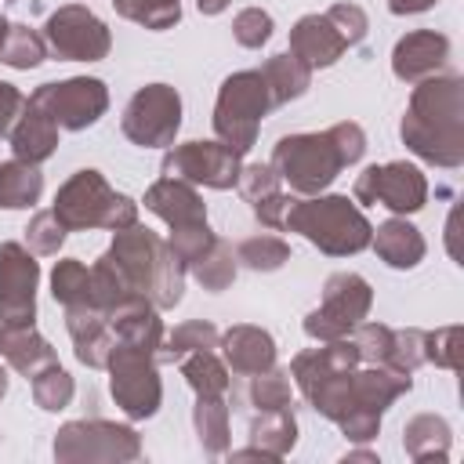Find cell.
I'll return each instance as SVG.
<instances>
[{
    "label": "cell",
    "instance_id": "cell-28",
    "mask_svg": "<svg viewBox=\"0 0 464 464\" xmlns=\"http://www.w3.org/2000/svg\"><path fill=\"white\" fill-rule=\"evenodd\" d=\"M257 72H261V76H265V83H268L272 105L297 102V98H301V94L312 87V69H308V65H304L297 54H290V51L265 58V65H261Z\"/></svg>",
    "mask_w": 464,
    "mask_h": 464
},
{
    "label": "cell",
    "instance_id": "cell-7",
    "mask_svg": "<svg viewBox=\"0 0 464 464\" xmlns=\"http://www.w3.org/2000/svg\"><path fill=\"white\" fill-rule=\"evenodd\" d=\"M268 109H276V105H272L268 83L257 69H243V72L225 76V83L218 87V102H214V134H218V141H225L239 156L250 152Z\"/></svg>",
    "mask_w": 464,
    "mask_h": 464
},
{
    "label": "cell",
    "instance_id": "cell-51",
    "mask_svg": "<svg viewBox=\"0 0 464 464\" xmlns=\"http://www.w3.org/2000/svg\"><path fill=\"white\" fill-rule=\"evenodd\" d=\"M341 460H370V464H377V453H370V450H352V453H344Z\"/></svg>",
    "mask_w": 464,
    "mask_h": 464
},
{
    "label": "cell",
    "instance_id": "cell-32",
    "mask_svg": "<svg viewBox=\"0 0 464 464\" xmlns=\"http://www.w3.org/2000/svg\"><path fill=\"white\" fill-rule=\"evenodd\" d=\"M236 268H239L236 250H232L225 239H214V243H210V250H207L199 261H192V265H188L192 279H196L203 290H210V294L228 290V286H232V279H236Z\"/></svg>",
    "mask_w": 464,
    "mask_h": 464
},
{
    "label": "cell",
    "instance_id": "cell-39",
    "mask_svg": "<svg viewBox=\"0 0 464 464\" xmlns=\"http://www.w3.org/2000/svg\"><path fill=\"white\" fill-rule=\"evenodd\" d=\"M352 344L359 352V362L366 366H388L392 370V348H395V330L384 323H359L352 330Z\"/></svg>",
    "mask_w": 464,
    "mask_h": 464
},
{
    "label": "cell",
    "instance_id": "cell-23",
    "mask_svg": "<svg viewBox=\"0 0 464 464\" xmlns=\"http://www.w3.org/2000/svg\"><path fill=\"white\" fill-rule=\"evenodd\" d=\"M145 210H152L160 221H167L170 228L178 225H196L207 221V203L196 192V185L181 181V178H160L145 188Z\"/></svg>",
    "mask_w": 464,
    "mask_h": 464
},
{
    "label": "cell",
    "instance_id": "cell-3",
    "mask_svg": "<svg viewBox=\"0 0 464 464\" xmlns=\"http://www.w3.org/2000/svg\"><path fill=\"white\" fill-rule=\"evenodd\" d=\"M102 261L112 265V272L123 279L130 294L149 297L160 312L174 308L185 294V265L170 254L163 236H156L138 221L112 232V243L102 254Z\"/></svg>",
    "mask_w": 464,
    "mask_h": 464
},
{
    "label": "cell",
    "instance_id": "cell-14",
    "mask_svg": "<svg viewBox=\"0 0 464 464\" xmlns=\"http://www.w3.org/2000/svg\"><path fill=\"white\" fill-rule=\"evenodd\" d=\"M352 196H355V203H377V207H388L392 214L406 218L428 203V178L420 174V167H413L406 160L373 163L355 178Z\"/></svg>",
    "mask_w": 464,
    "mask_h": 464
},
{
    "label": "cell",
    "instance_id": "cell-29",
    "mask_svg": "<svg viewBox=\"0 0 464 464\" xmlns=\"http://www.w3.org/2000/svg\"><path fill=\"white\" fill-rule=\"evenodd\" d=\"M44 196V174L36 163L7 160L0 163V210H29Z\"/></svg>",
    "mask_w": 464,
    "mask_h": 464
},
{
    "label": "cell",
    "instance_id": "cell-25",
    "mask_svg": "<svg viewBox=\"0 0 464 464\" xmlns=\"http://www.w3.org/2000/svg\"><path fill=\"white\" fill-rule=\"evenodd\" d=\"M370 246L377 250V257L388 265V268H417L424 261V236L417 225H410L406 218H388L373 228L370 236Z\"/></svg>",
    "mask_w": 464,
    "mask_h": 464
},
{
    "label": "cell",
    "instance_id": "cell-48",
    "mask_svg": "<svg viewBox=\"0 0 464 464\" xmlns=\"http://www.w3.org/2000/svg\"><path fill=\"white\" fill-rule=\"evenodd\" d=\"M22 109H25V94L14 83L0 80V138L11 134V127H14V120H18Z\"/></svg>",
    "mask_w": 464,
    "mask_h": 464
},
{
    "label": "cell",
    "instance_id": "cell-20",
    "mask_svg": "<svg viewBox=\"0 0 464 464\" xmlns=\"http://www.w3.org/2000/svg\"><path fill=\"white\" fill-rule=\"evenodd\" d=\"M218 348L225 355V366L239 377H254V373L276 366V337L261 326H250V323L228 326L218 337Z\"/></svg>",
    "mask_w": 464,
    "mask_h": 464
},
{
    "label": "cell",
    "instance_id": "cell-53",
    "mask_svg": "<svg viewBox=\"0 0 464 464\" xmlns=\"http://www.w3.org/2000/svg\"><path fill=\"white\" fill-rule=\"evenodd\" d=\"M7 395V373H4V366H0V399Z\"/></svg>",
    "mask_w": 464,
    "mask_h": 464
},
{
    "label": "cell",
    "instance_id": "cell-41",
    "mask_svg": "<svg viewBox=\"0 0 464 464\" xmlns=\"http://www.w3.org/2000/svg\"><path fill=\"white\" fill-rule=\"evenodd\" d=\"M460 355H464V330L460 326L424 330V362H435L439 370H460Z\"/></svg>",
    "mask_w": 464,
    "mask_h": 464
},
{
    "label": "cell",
    "instance_id": "cell-43",
    "mask_svg": "<svg viewBox=\"0 0 464 464\" xmlns=\"http://www.w3.org/2000/svg\"><path fill=\"white\" fill-rule=\"evenodd\" d=\"M214 239H218V236L210 232V225H207V221H196V225H178V228H170L167 246H170V254H174V257L185 265V272H188V265L199 261V257L210 250Z\"/></svg>",
    "mask_w": 464,
    "mask_h": 464
},
{
    "label": "cell",
    "instance_id": "cell-2",
    "mask_svg": "<svg viewBox=\"0 0 464 464\" xmlns=\"http://www.w3.org/2000/svg\"><path fill=\"white\" fill-rule=\"evenodd\" d=\"M366 152V134L359 123L341 120L319 134H286L272 149V170L294 196H319L334 185V178L359 163Z\"/></svg>",
    "mask_w": 464,
    "mask_h": 464
},
{
    "label": "cell",
    "instance_id": "cell-12",
    "mask_svg": "<svg viewBox=\"0 0 464 464\" xmlns=\"http://www.w3.org/2000/svg\"><path fill=\"white\" fill-rule=\"evenodd\" d=\"M44 44L62 62H102L112 47V33L91 7L62 4L44 22Z\"/></svg>",
    "mask_w": 464,
    "mask_h": 464
},
{
    "label": "cell",
    "instance_id": "cell-6",
    "mask_svg": "<svg viewBox=\"0 0 464 464\" xmlns=\"http://www.w3.org/2000/svg\"><path fill=\"white\" fill-rule=\"evenodd\" d=\"M410 388H413V373H399V370H388V366H366V362H359L348 373L344 388H341V402H337L334 424L344 431V439L370 442L381 431L384 410L399 395H406Z\"/></svg>",
    "mask_w": 464,
    "mask_h": 464
},
{
    "label": "cell",
    "instance_id": "cell-22",
    "mask_svg": "<svg viewBox=\"0 0 464 464\" xmlns=\"http://www.w3.org/2000/svg\"><path fill=\"white\" fill-rule=\"evenodd\" d=\"M344 51H348V44L337 33V25L326 18V11L323 14H304L290 29V54H297L308 69H326Z\"/></svg>",
    "mask_w": 464,
    "mask_h": 464
},
{
    "label": "cell",
    "instance_id": "cell-44",
    "mask_svg": "<svg viewBox=\"0 0 464 464\" xmlns=\"http://www.w3.org/2000/svg\"><path fill=\"white\" fill-rule=\"evenodd\" d=\"M65 225L54 218V210H40V214H33V221L25 225V246L33 250V254H44V257H51V254H58L62 250V243H65Z\"/></svg>",
    "mask_w": 464,
    "mask_h": 464
},
{
    "label": "cell",
    "instance_id": "cell-50",
    "mask_svg": "<svg viewBox=\"0 0 464 464\" xmlns=\"http://www.w3.org/2000/svg\"><path fill=\"white\" fill-rule=\"evenodd\" d=\"M232 0H196V7H199V14H221L225 7H228Z\"/></svg>",
    "mask_w": 464,
    "mask_h": 464
},
{
    "label": "cell",
    "instance_id": "cell-52",
    "mask_svg": "<svg viewBox=\"0 0 464 464\" xmlns=\"http://www.w3.org/2000/svg\"><path fill=\"white\" fill-rule=\"evenodd\" d=\"M7 29H11V22L0 14V47H4V40H7Z\"/></svg>",
    "mask_w": 464,
    "mask_h": 464
},
{
    "label": "cell",
    "instance_id": "cell-38",
    "mask_svg": "<svg viewBox=\"0 0 464 464\" xmlns=\"http://www.w3.org/2000/svg\"><path fill=\"white\" fill-rule=\"evenodd\" d=\"M29 381H33V402H36L40 410H47V413L65 410V406L72 402V395H76V381H72L69 370H62L58 362L47 366V370H40V373L29 377Z\"/></svg>",
    "mask_w": 464,
    "mask_h": 464
},
{
    "label": "cell",
    "instance_id": "cell-31",
    "mask_svg": "<svg viewBox=\"0 0 464 464\" xmlns=\"http://www.w3.org/2000/svg\"><path fill=\"white\" fill-rule=\"evenodd\" d=\"M218 326L207 323V319H185L178 323L167 337H163V348H160V362H178L185 359L188 352H210L218 348Z\"/></svg>",
    "mask_w": 464,
    "mask_h": 464
},
{
    "label": "cell",
    "instance_id": "cell-15",
    "mask_svg": "<svg viewBox=\"0 0 464 464\" xmlns=\"http://www.w3.org/2000/svg\"><path fill=\"white\" fill-rule=\"evenodd\" d=\"M239 167L243 156L225 141H181L170 145L160 163L163 178H181L188 185H207V188H236Z\"/></svg>",
    "mask_w": 464,
    "mask_h": 464
},
{
    "label": "cell",
    "instance_id": "cell-18",
    "mask_svg": "<svg viewBox=\"0 0 464 464\" xmlns=\"http://www.w3.org/2000/svg\"><path fill=\"white\" fill-rule=\"evenodd\" d=\"M450 58V40L435 29H413L392 47V72L402 83H420L428 76H439V69Z\"/></svg>",
    "mask_w": 464,
    "mask_h": 464
},
{
    "label": "cell",
    "instance_id": "cell-37",
    "mask_svg": "<svg viewBox=\"0 0 464 464\" xmlns=\"http://www.w3.org/2000/svg\"><path fill=\"white\" fill-rule=\"evenodd\" d=\"M47 58V44H44V33L22 25V22H11L7 29V40L0 47V62L11 65V69H36L40 62Z\"/></svg>",
    "mask_w": 464,
    "mask_h": 464
},
{
    "label": "cell",
    "instance_id": "cell-17",
    "mask_svg": "<svg viewBox=\"0 0 464 464\" xmlns=\"http://www.w3.org/2000/svg\"><path fill=\"white\" fill-rule=\"evenodd\" d=\"M109 330H112V341L116 344H127V348H141L149 355H156L160 362V348H163V319H160V308L134 294L127 301H120L116 308H109Z\"/></svg>",
    "mask_w": 464,
    "mask_h": 464
},
{
    "label": "cell",
    "instance_id": "cell-54",
    "mask_svg": "<svg viewBox=\"0 0 464 464\" xmlns=\"http://www.w3.org/2000/svg\"><path fill=\"white\" fill-rule=\"evenodd\" d=\"M4 334H7V326H4V323H0V348H4Z\"/></svg>",
    "mask_w": 464,
    "mask_h": 464
},
{
    "label": "cell",
    "instance_id": "cell-35",
    "mask_svg": "<svg viewBox=\"0 0 464 464\" xmlns=\"http://www.w3.org/2000/svg\"><path fill=\"white\" fill-rule=\"evenodd\" d=\"M236 261L250 272H276L290 261V243L279 239V236H268V232H257V236H246L239 239L236 246Z\"/></svg>",
    "mask_w": 464,
    "mask_h": 464
},
{
    "label": "cell",
    "instance_id": "cell-27",
    "mask_svg": "<svg viewBox=\"0 0 464 464\" xmlns=\"http://www.w3.org/2000/svg\"><path fill=\"white\" fill-rule=\"evenodd\" d=\"M0 355H4L7 366L18 370L22 377H36L40 370H47V366L58 362V352L51 348V341L40 337L33 326L7 330V334H4V348H0Z\"/></svg>",
    "mask_w": 464,
    "mask_h": 464
},
{
    "label": "cell",
    "instance_id": "cell-46",
    "mask_svg": "<svg viewBox=\"0 0 464 464\" xmlns=\"http://www.w3.org/2000/svg\"><path fill=\"white\" fill-rule=\"evenodd\" d=\"M424 362V330H395V348H392V370L413 373Z\"/></svg>",
    "mask_w": 464,
    "mask_h": 464
},
{
    "label": "cell",
    "instance_id": "cell-26",
    "mask_svg": "<svg viewBox=\"0 0 464 464\" xmlns=\"http://www.w3.org/2000/svg\"><path fill=\"white\" fill-rule=\"evenodd\" d=\"M450 442H453V431H450L446 417H439V413H417L402 428V450L417 464L450 460Z\"/></svg>",
    "mask_w": 464,
    "mask_h": 464
},
{
    "label": "cell",
    "instance_id": "cell-16",
    "mask_svg": "<svg viewBox=\"0 0 464 464\" xmlns=\"http://www.w3.org/2000/svg\"><path fill=\"white\" fill-rule=\"evenodd\" d=\"M36 283H40V265L33 250L22 243H0V323L7 330L33 326Z\"/></svg>",
    "mask_w": 464,
    "mask_h": 464
},
{
    "label": "cell",
    "instance_id": "cell-42",
    "mask_svg": "<svg viewBox=\"0 0 464 464\" xmlns=\"http://www.w3.org/2000/svg\"><path fill=\"white\" fill-rule=\"evenodd\" d=\"M236 188H239V196L250 207H257V203L272 199L276 192H283V181L272 170V163H243L239 167V178H236Z\"/></svg>",
    "mask_w": 464,
    "mask_h": 464
},
{
    "label": "cell",
    "instance_id": "cell-10",
    "mask_svg": "<svg viewBox=\"0 0 464 464\" xmlns=\"http://www.w3.org/2000/svg\"><path fill=\"white\" fill-rule=\"evenodd\" d=\"M105 370H109V395L130 420L156 417V410L163 402V381H160L156 355H149L141 348L116 344Z\"/></svg>",
    "mask_w": 464,
    "mask_h": 464
},
{
    "label": "cell",
    "instance_id": "cell-9",
    "mask_svg": "<svg viewBox=\"0 0 464 464\" xmlns=\"http://www.w3.org/2000/svg\"><path fill=\"white\" fill-rule=\"evenodd\" d=\"M373 308V286L359 272H334L323 283L319 308L304 315V334L312 341H337L348 337Z\"/></svg>",
    "mask_w": 464,
    "mask_h": 464
},
{
    "label": "cell",
    "instance_id": "cell-19",
    "mask_svg": "<svg viewBox=\"0 0 464 464\" xmlns=\"http://www.w3.org/2000/svg\"><path fill=\"white\" fill-rule=\"evenodd\" d=\"M297 446V417L290 406L257 410L250 417V446L228 453L232 460H283Z\"/></svg>",
    "mask_w": 464,
    "mask_h": 464
},
{
    "label": "cell",
    "instance_id": "cell-13",
    "mask_svg": "<svg viewBox=\"0 0 464 464\" xmlns=\"http://www.w3.org/2000/svg\"><path fill=\"white\" fill-rule=\"evenodd\" d=\"M29 102L40 105L58 123V130H87L105 116L109 87L98 76H69L58 83H40Z\"/></svg>",
    "mask_w": 464,
    "mask_h": 464
},
{
    "label": "cell",
    "instance_id": "cell-33",
    "mask_svg": "<svg viewBox=\"0 0 464 464\" xmlns=\"http://www.w3.org/2000/svg\"><path fill=\"white\" fill-rule=\"evenodd\" d=\"M185 384L196 395H225L228 392V366L210 352H188L185 359H178Z\"/></svg>",
    "mask_w": 464,
    "mask_h": 464
},
{
    "label": "cell",
    "instance_id": "cell-11",
    "mask_svg": "<svg viewBox=\"0 0 464 464\" xmlns=\"http://www.w3.org/2000/svg\"><path fill=\"white\" fill-rule=\"evenodd\" d=\"M120 127L138 149H170L181 130V94L170 83H145L123 105Z\"/></svg>",
    "mask_w": 464,
    "mask_h": 464
},
{
    "label": "cell",
    "instance_id": "cell-4",
    "mask_svg": "<svg viewBox=\"0 0 464 464\" xmlns=\"http://www.w3.org/2000/svg\"><path fill=\"white\" fill-rule=\"evenodd\" d=\"M286 232L304 236L330 257H348L370 246L373 225L348 196H301L286 214Z\"/></svg>",
    "mask_w": 464,
    "mask_h": 464
},
{
    "label": "cell",
    "instance_id": "cell-34",
    "mask_svg": "<svg viewBox=\"0 0 464 464\" xmlns=\"http://www.w3.org/2000/svg\"><path fill=\"white\" fill-rule=\"evenodd\" d=\"M51 297L62 308H83L91 304V268L76 257H62L51 272Z\"/></svg>",
    "mask_w": 464,
    "mask_h": 464
},
{
    "label": "cell",
    "instance_id": "cell-47",
    "mask_svg": "<svg viewBox=\"0 0 464 464\" xmlns=\"http://www.w3.org/2000/svg\"><path fill=\"white\" fill-rule=\"evenodd\" d=\"M326 18L337 25V33L344 36L348 47H355V44L366 36V29H370V18H366V11H362L359 4H334V7L326 11Z\"/></svg>",
    "mask_w": 464,
    "mask_h": 464
},
{
    "label": "cell",
    "instance_id": "cell-45",
    "mask_svg": "<svg viewBox=\"0 0 464 464\" xmlns=\"http://www.w3.org/2000/svg\"><path fill=\"white\" fill-rule=\"evenodd\" d=\"M272 14L268 11H261V7H243L236 18H232V36H236V44L239 47H250V51H257L261 44H268V36H272Z\"/></svg>",
    "mask_w": 464,
    "mask_h": 464
},
{
    "label": "cell",
    "instance_id": "cell-30",
    "mask_svg": "<svg viewBox=\"0 0 464 464\" xmlns=\"http://www.w3.org/2000/svg\"><path fill=\"white\" fill-rule=\"evenodd\" d=\"M192 424H196V439H199L207 457L228 453V402H225V395H196Z\"/></svg>",
    "mask_w": 464,
    "mask_h": 464
},
{
    "label": "cell",
    "instance_id": "cell-49",
    "mask_svg": "<svg viewBox=\"0 0 464 464\" xmlns=\"http://www.w3.org/2000/svg\"><path fill=\"white\" fill-rule=\"evenodd\" d=\"M428 7H435V0H388L392 14H420Z\"/></svg>",
    "mask_w": 464,
    "mask_h": 464
},
{
    "label": "cell",
    "instance_id": "cell-36",
    "mask_svg": "<svg viewBox=\"0 0 464 464\" xmlns=\"http://www.w3.org/2000/svg\"><path fill=\"white\" fill-rule=\"evenodd\" d=\"M112 7L120 18L152 33H163L181 22V0H112Z\"/></svg>",
    "mask_w": 464,
    "mask_h": 464
},
{
    "label": "cell",
    "instance_id": "cell-5",
    "mask_svg": "<svg viewBox=\"0 0 464 464\" xmlns=\"http://www.w3.org/2000/svg\"><path fill=\"white\" fill-rule=\"evenodd\" d=\"M54 218L65 225V232H91V228H127L138 221V203L123 192H116L102 170L83 167L62 181L51 203Z\"/></svg>",
    "mask_w": 464,
    "mask_h": 464
},
{
    "label": "cell",
    "instance_id": "cell-8",
    "mask_svg": "<svg viewBox=\"0 0 464 464\" xmlns=\"http://www.w3.org/2000/svg\"><path fill=\"white\" fill-rule=\"evenodd\" d=\"M51 453L58 464H127L141 457V435L116 420H69L54 431Z\"/></svg>",
    "mask_w": 464,
    "mask_h": 464
},
{
    "label": "cell",
    "instance_id": "cell-24",
    "mask_svg": "<svg viewBox=\"0 0 464 464\" xmlns=\"http://www.w3.org/2000/svg\"><path fill=\"white\" fill-rule=\"evenodd\" d=\"M11 152H14V160H25V163H44V160H51L54 156V149H58V123L40 109V105H33L29 98H25V109L18 112V120H14V127H11Z\"/></svg>",
    "mask_w": 464,
    "mask_h": 464
},
{
    "label": "cell",
    "instance_id": "cell-40",
    "mask_svg": "<svg viewBox=\"0 0 464 464\" xmlns=\"http://www.w3.org/2000/svg\"><path fill=\"white\" fill-rule=\"evenodd\" d=\"M246 402L254 410H276V406H290V370H261L250 377L246 384Z\"/></svg>",
    "mask_w": 464,
    "mask_h": 464
},
{
    "label": "cell",
    "instance_id": "cell-21",
    "mask_svg": "<svg viewBox=\"0 0 464 464\" xmlns=\"http://www.w3.org/2000/svg\"><path fill=\"white\" fill-rule=\"evenodd\" d=\"M65 330L72 337V352L87 370H105L116 341L109 330V312L83 304V308H65Z\"/></svg>",
    "mask_w": 464,
    "mask_h": 464
},
{
    "label": "cell",
    "instance_id": "cell-1",
    "mask_svg": "<svg viewBox=\"0 0 464 464\" xmlns=\"http://www.w3.org/2000/svg\"><path fill=\"white\" fill-rule=\"evenodd\" d=\"M402 145L431 167L464 163V80L428 76L413 87L410 109L399 123Z\"/></svg>",
    "mask_w": 464,
    "mask_h": 464
}]
</instances>
